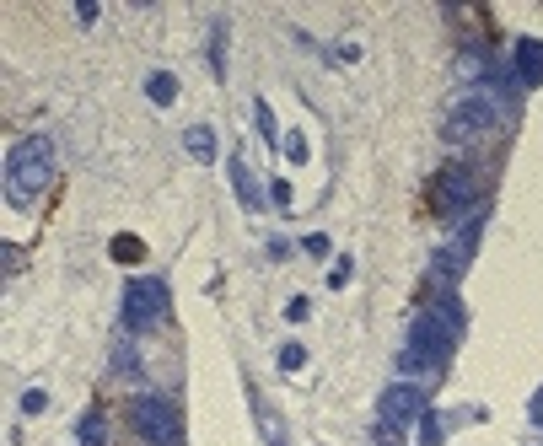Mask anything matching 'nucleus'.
<instances>
[{"mask_svg": "<svg viewBox=\"0 0 543 446\" xmlns=\"http://www.w3.org/2000/svg\"><path fill=\"white\" fill-rule=\"evenodd\" d=\"M44 404H49L44 387H27V393H22V414H44Z\"/></svg>", "mask_w": 543, "mask_h": 446, "instance_id": "obj_18", "label": "nucleus"}, {"mask_svg": "<svg viewBox=\"0 0 543 446\" xmlns=\"http://www.w3.org/2000/svg\"><path fill=\"white\" fill-rule=\"evenodd\" d=\"M124 414H130V430H135V436L151 441V446H178V436H183L178 409L167 404V398H156V393H135Z\"/></svg>", "mask_w": 543, "mask_h": 446, "instance_id": "obj_3", "label": "nucleus"}, {"mask_svg": "<svg viewBox=\"0 0 543 446\" xmlns=\"http://www.w3.org/2000/svg\"><path fill=\"white\" fill-rule=\"evenodd\" d=\"M0 264H6V275H17V242H0Z\"/></svg>", "mask_w": 543, "mask_h": 446, "instance_id": "obj_21", "label": "nucleus"}, {"mask_svg": "<svg viewBox=\"0 0 543 446\" xmlns=\"http://www.w3.org/2000/svg\"><path fill=\"white\" fill-rule=\"evenodd\" d=\"M232 189H237V199L248 210H264V194H259V183H253V172H248V162L242 156H232Z\"/></svg>", "mask_w": 543, "mask_h": 446, "instance_id": "obj_9", "label": "nucleus"}, {"mask_svg": "<svg viewBox=\"0 0 543 446\" xmlns=\"http://www.w3.org/2000/svg\"><path fill=\"white\" fill-rule=\"evenodd\" d=\"M49 178H54V140L49 135H27L11 146L6 156V199L11 205H27V199H38L49 189Z\"/></svg>", "mask_w": 543, "mask_h": 446, "instance_id": "obj_2", "label": "nucleus"}, {"mask_svg": "<svg viewBox=\"0 0 543 446\" xmlns=\"http://www.w3.org/2000/svg\"><path fill=\"white\" fill-rule=\"evenodd\" d=\"M420 441H425V446H436V441H441V425H436V414H425V425H420Z\"/></svg>", "mask_w": 543, "mask_h": 446, "instance_id": "obj_20", "label": "nucleus"}, {"mask_svg": "<svg viewBox=\"0 0 543 446\" xmlns=\"http://www.w3.org/2000/svg\"><path fill=\"white\" fill-rule=\"evenodd\" d=\"M81 446H108V436H103V414H87V420H81Z\"/></svg>", "mask_w": 543, "mask_h": 446, "instance_id": "obj_14", "label": "nucleus"}, {"mask_svg": "<svg viewBox=\"0 0 543 446\" xmlns=\"http://www.w3.org/2000/svg\"><path fill=\"white\" fill-rule=\"evenodd\" d=\"M269 199H275L280 210H296V205H291V199H296V194H291V183H280V178H275V189H269Z\"/></svg>", "mask_w": 543, "mask_h": 446, "instance_id": "obj_19", "label": "nucleus"}, {"mask_svg": "<svg viewBox=\"0 0 543 446\" xmlns=\"http://www.w3.org/2000/svg\"><path fill=\"white\" fill-rule=\"evenodd\" d=\"M474 205H479L474 172H468L463 162H447V167L436 172V183H431V210L441 215V221H463Z\"/></svg>", "mask_w": 543, "mask_h": 446, "instance_id": "obj_4", "label": "nucleus"}, {"mask_svg": "<svg viewBox=\"0 0 543 446\" xmlns=\"http://www.w3.org/2000/svg\"><path fill=\"white\" fill-rule=\"evenodd\" d=\"M495 124V97L490 92H463L447 113V124H441V135L452 140V146H468L474 135H484V129Z\"/></svg>", "mask_w": 543, "mask_h": 446, "instance_id": "obj_5", "label": "nucleus"}, {"mask_svg": "<svg viewBox=\"0 0 543 446\" xmlns=\"http://www.w3.org/2000/svg\"><path fill=\"white\" fill-rule=\"evenodd\" d=\"M457 344V307L436 301L420 318L409 323V344H404V371H441Z\"/></svg>", "mask_w": 543, "mask_h": 446, "instance_id": "obj_1", "label": "nucleus"}, {"mask_svg": "<svg viewBox=\"0 0 543 446\" xmlns=\"http://www.w3.org/2000/svg\"><path fill=\"white\" fill-rule=\"evenodd\" d=\"M162 312H167V285L162 280H130L124 285V328H151V323H162Z\"/></svg>", "mask_w": 543, "mask_h": 446, "instance_id": "obj_6", "label": "nucleus"}, {"mask_svg": "<svg viewBox=\"0 0 543 446\" xmlns=\"http://www.w3.org/2000/svg\"><path fill=\"white\" fill-rule=\"evenodd\" d=\"M350 280V258H339V264H334V275H328V285H334V291H339V285H345Z\"/></svg>", "mask_w": 543, "mask_h": 446, "instance_id": "obj_23", "label": "nucleus"}, {"mask_svg": "<svg viewBox=\"0 0 543 446\" xmlns=\"http://www.w3.org/2000/svg\"><path fill=\"white\" fill-rule=\"evenodd\" d=\"M280 366H285V371H302V366H307V350H302L296 339H291V344H280Z\"/></svg>", "mask_w": 543, "mask_h": 446, "instance_id": "obj_16", "label": "nucleus"}, {"mask_svg": "<svg viewBox=\"0 0 543 446\" xmlns=\"http://www.w3.org/2000/svg\"><path fill=\"white\" fill-rule=\"evenodd\" d=\"M97 11H103V6H97V0H81V6H76V17L92 27V22H97Z\"/></svg>", "mask_w": 543, "mask_h": 446, "instance_id": "obj_24", "label": "nucleus"}, {"mask_svg": "<svg viewBox=\"0 0 543 446\" xmlns=\"http://www.w3.org/2000/svg\"><path fill=\"white\" fill-rule=\"evenodd\" d=\"M210 65H216V76H226V27L216 22V33H210Z\"/></svg>", "mask_w": 543, "mask_h": 446, "instance_id": "obj_15", "label": "nucleus"}, {"mask_svg": "<svg viewBox=\"0 0 543 446\" xmlns=\"http://www.w3.org/2000/svg\"><path fill=\"white\" fill-rule=\"evenodd\" d=\"M146 97H151L156 108H173V103H178V76H167V70H151Z\"/></svg>", "mask_w": 543, "mask_h": 446, "instance_id": "obj_11", "label": "nucleus"}, {"mask_svg": "<svg viewBox=\"0 0 543 446\" xmlns=\"http://www.w3.org/2000/svg\"><path fill=\"white\" fill-rule=\"evenodd\" d=\"M533 420L543 425V387H538V393H533Z\"/></svg>", "mask_w": 543, "mask_h": 446, "instance_id": "obj_25", "label": "nucleus"}, {"mask_svg": "<svg viewBox=\"0 0 543 446\" xmlns=\"http://www.w3.org/2000/svg\"><path fill=\"white\" fill-rule=\"evenodd\" d=\"M140 253H146V248H140L135 232H119V237H113V258H119V264H140Z\"/></svg>", "mask_w": 543, "mask_h": 446, "instance_id": "obj_12", "label": "nucleus"}, {"mask_svg": "<svg viewBox=\"0 0 543 446\" xmlns=\"http://www.w3.org/2000/svg\"><path fill=\"white\" fill-rule=\"evenodd\" d=\"M183 146H189V156H194V162H216V129H210V124H189Z\"/></svg>", "mask_w": 543, "mask_h": 446, "instance_id": "obj_10", "label": "nucleus"}, {"mask_svg": "<svg viewBox=\"0 0 543 446\" xmlns=\"http://www.w3.org/2000/svg\"><path fill=\"white\" fill-rule=\"evenodd\" d=\"M302 248H307L312 258H328V237L318 232V237H307V242H302Z\"/></svg>", "mask_w": 543, "mask_h": 446, "instance_id": "obj_22", "label": "nucleus"}, {"mask_svg": "<svg viewBox=\"0 0 543 446\" xmlns=\"http://www.w3.org/2000/svg\"><path fill=\"white\" fill-rule=\"evenodd\" d=\"M285 156H291V162H307V135H302V129L285 135Z\"/></svg>", "mask_w": 543, "mask_h": 446, "instance_id": "obj_17", "label": "nucleus"}, {"mask_svg": "<svg viewBox=\"0 0 543 446\" xmlns=\"http://www.w3.org/2000/svg\"><path fill=\"white\" fill-rule=\"evenodd\" d=\"M511 60H517L511 76L522 86H543V43L538 38H517V54H511Z\"/></svg>", "mask_w": 543, "mask_h": 446, "instance_id": "obj_8", "label": "nucleus"}, {"mask_svg": "<svg viewBox=\"0 0 543 446\" xmlns=\"http://www.w3.org/2000/svg\"><path fill=\"white\" fill-rule=\"evenodd\" d=\"M253 113H259V129H264V140H269V146L280 151V129H275V108H269L264 97H259V103H253Z\"/></svg>", "mask_w": 543, "mask_h": 446, "instance_id": "obj_13", "label": "nucleus"}, {"mask_svg": "<svg viewBox=\"0 0 543 446\" xmlns=\"http://www.w3.org/2000/svg\"><path fill=\"white\" fill-rule=\"evenodd\" d=\"M377 414H382V425L409 430L414 420H425V393H420V387H409V382H393L388 393L377 398Z\"/></svg>", "mask_w": 543, "mask_h": 446, "instance_id": "obj_7", "label": "nucleus"}]
</instances>
